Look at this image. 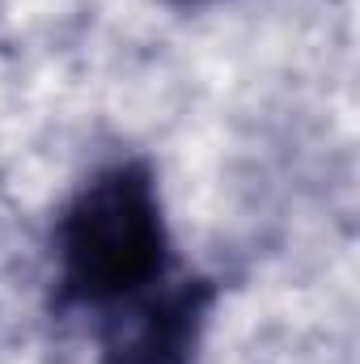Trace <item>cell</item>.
Listing matches in <instances>:
<instances>
[{
    "instance_id": "obj_3",
    "label": "cell",
    "mask_w": 360,
    "mask_h": 364,
    "mask_svg": "<svg viewBox=\"0 0 360 364\" xmlns=\"http://www.w3.org/2000/svg\"><path fill=\"white\" fill-rule=\"evenodd\" d=\"M179 4H208V0H179Z\"/></svg>"
},
{
    "instance_id": "obj_1",
    "label": "cell",
    "mask_w": 360,
    "mask_h": 364,
    "mask_svg": "<svg viewBox=\"0 0 360 364\" xmlns=\"http://www.w3.org/2000/svg\"><path fill=\"white\" fill-rule=\"evenodd\" d=\"M60 284L73 301H136L166 275L170 233L153 174L136 161L93 174L60 220Z\"/></svg>"
},
{
    "instance_id": "obj_2",
    "label": "cell",
    "mask_w": 360,
    "mask_h": 364,
    "mask_svg": "<svg viewBox=\"0 0 360 364\" xmlns=\"http://www.w3.org/2000/svg\"><path fill=\"white\" fill-rule=\"evenodd\" d=\"M212 309V284L182 279L174 288L144 296L110 326L102 364H191Z\"/></svg>"
}]
</instances>
